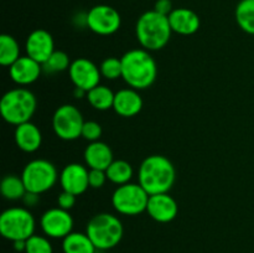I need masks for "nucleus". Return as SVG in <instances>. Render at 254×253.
Segmentation results:
<instances>
[{
	"instance_id": "c9c22d12",
	"label": "nucleus",
	"mask_w": 254,
	"mask_h": 253,
	"mask_svg": "<svg viewBox=\"0 0 254 253\" xmlns=\"http://www.w3.org/2000/svg\"><path fill=\"white\" fill-rule=\"evenodd\" d=\"M87 93H88V92L84 91V89L78 88V87H74L73 96L76 97V98H83V97H87Z\"/></svg>"
},
{
	"instance_id": "f3484780",
	"label": "nucleus",
	"mask_w": 254,
	"mask_h": 253,
	"mask_svg": "<svg viewBox=\"0 0 254 253\" xmlns=\"http://www.w3.org/2000/svg\"><path fill=\"white\" fill-rule=\"evenodd\" d=\"M168 17L171 30L175 34L189 36L197 32L200 29V17L193 10L188 9V7L174 9Z\"/></svg>"
},
{
	"instance_id": "72a5a7b5",
	"label": "nucleus",
	"mask_w": 254,
	"mask_h": 253,
	"mask_svg": "<svg viewBox=\"0 0 254 253\" xmlns=\"http://www.w3.org/2000/svg\"><path fill=\"white\" fill-rule=\"evenodd\" d=\"M21 201L24 202V205L26 206V207H35V206L40 202V195L39 193L27 191V192L25 193L24 197H22Z\"/></svg>"
},
{
	"instance_id": "f03ea898",
	"label": "nucleus",
	"mask_w": 254,
	"mask_h": 253,
	"mask_svg": "<svg viewBox=\"0 0 254 253\" xmlns=\"http://www.w3.org/2000/svg\"><path fill=\"white\" fill-rule=\"evenodd\" d=\"M175 179V166L164 155L146 156L139 166L138 181L149 195L169 192Z\"/></svg>"
},
{
	"instance_id": "9d476101",
	"label": "nucleus",
	"mask_w": 254,
	"mask_h": 253,
	"mask_svg": "<svg viewBox=\"0 0 254 253\" xmlns=\"http://www.w3.org/2000/svg\"><path fill=\"white\" fill-rule=\"evenodd\" d=\"M121 25V14L109 5H96L86 14V26L101 36L116 34Z\"/></svg>"
},
{
	"instance_id": "a878e982",
	"label": "nucleus",
	"mask_w": 254,
	"mask_h": 253,
	"mask_svg": "<svg viewBox=\"0 0 254 253\" xmlns=\"http://www.w3.org/2000/svg\"><path fill=\"white\" fill-rule=\"evenodd\" d=\"M19 42L11 35L4 34L0 36V63L10 67L16 60L20 59Z\"/></svg>"
},
{
	"instance_id": "2f4dec72",
	"label": "nucleus",
	"mask_w": 254,
	"mask_h": 253,
	"mask_svg": "<svg viewBox=\"0 0 254 253\" xmlns=\"http://www.w3.org/2000/svg\"><path fill=\"white\" fill-rule=\"evenodd\" d=\"M76 197L77 196L73 195V193L62 190V192L57 197V205H59V207L64 208V210L69 211L76 205Z\"/></svg>"
},
{
	"instance_id": "b1692460",
	"label": "nucleus",
	"mask_w": 254,
	"mask_h": 253,
	"mask_svg": "<svg viewBox=\"0 0 254 253\" xmlns=\"http://www.w3.org/2000/svg\"><path fill=\"white\" fill-rule=\"evenodd\" d=\"M107 179L111 183L116 184V185L121 186L124 184L130 183L131 178L134 175L133 166L126 160H114L108 169L106 170Z\"/></svg>"
},
{
	"instance_id": "ddd939ff",
	"label": "nucleus",
	"mask_w": 254,
	"mask_h": 253,
	"mask_svg": "<svg viewBox=\"0 0 254 253\" xmlns=\"http://www.w3.org/2000/svg\"><path fill=\"white\" fill-rule=\"evenodd\" d=\"M26 55L39 63H45L49 57L54 54L55 41L52 35L44 29H37L30 32L25 41Z\"/></svg>"
},
{
	"instance_id": "412c9836",
	"label": "nucleus",
	"mask_w": 254,
	"mask_h": 253,
	"mask_svg": "<svg viewBox=\"0 0 254 253\" xmlns=\"http://www.w3.org/2000/svg\"><path fill=\"white\" fill-rule=\"evenodd\" d=\"M64 253H96L97 248L87 233L71 232L62 241Z\"/></svg>"
},
{
	"instance_id": "5701e85b",
	"label": "nucleus",
	"mask_w": 254,
	"mask_h": 253,
	"mask_svg": "<svg viewBox=\"0 0 254 253\" xmlns=\"http://www.w3.org/2000/svg\"><path fill=\"white\" fill-rule=\"evenodd\" d=\"M0 190H1V195L10 201L22 200L25 193L27 192L21 176L14 175V174H10V175L2 178Z\"/></svg>"
},
{
	"instance_id": "39448f33",
	"label": "nucleus",
	"mask_w": 254,
	"mask_h": 253,
	"mask_svg": "<svg viewBox=\"0 0 254 253\" xmlns=\"http://www.w3.org/2000/svg\"><path fill=\"white\" fill-rule=\"evenodd\" d=\"M86 233L97 250L107 251L119 245L124 235L122 221L112 213H98L88 221Z\"/></svg>"
},
{
	"instance_id": "6ab92c4d",
	"label": "nucleus",
	"mask_w": 254,
	"mask_h": 253,
	"mask_svg": "<svg viewBox=\"0 0 254 253\" xmlns=\"http://www.w3.org/2000/svg\"><path fill=\"white\" fill-rule=\"evenodd\" d=\"M14 138L17 148L25 153H35L42 144L41 130L31 121L17 126L15 128Z\"/></svg>"
},
{
	"instance_id": "bb28decb",
	"label": "nucleus",
	"mask_w": 254,
	"mask_h": 253,
	"mask_svg": "<svg viewBox=\"0 0 254 253\" xmlns=\"http://www.w3.org/2000/svg\"><path fill=\"white\" fill-rule=\"evenodd\" d=\"M72 62L69 61V57L64 51H55L49 57L45 63H42V71L46 73H57V72H64L69 68Z\"/></svg>"
},
{
	"instance_id": "cd10ccee",
	"label": "nucleus",
	"mask_w": 254,
	"mask_h": 253,
	"mask_svg": "<svg viewBox=\"0 0 254 253\" xmlns=\"http://www.w3.org/2000/svg\"><path fill=\"white\" fill-rule=\"evenodd\" d=\"M99 71H101L102 77L109 79V81H114L122 77V60L117 59V57H108V59L103 60L99 66Z\"/></svg>"
},
{
	"instance_id": "6e6552de",
	"label": "nucleus",
	"mask_w": 254,
	"mask_h": 253,
	"mask_svg": "<svg viewBox=\"0 0 254 253\" xmlns=\"http://www.w3.org/2000/svg\"><path fill=\"white\" fill-rule=\"evenodd\" d=\"M21 178L27 191L41 195L54 188L59 179V173L51 161L35 159L25 165Z\"/></svg>"
},
{
	"instance_id": "f257e3e1",
	"label": "nucleus",
	"mask_w": 254,
	"mask_h": 253,
	"mask_svg": "<svg viewBox=\"0 0 254 253\" xmlns=\"http://www.w3.org/2000/svg\"><path fill=\"white\" fill-rule=\"evenodd\" d=\"M122 78L130 88L141 91L151 87L158 76V66L145 49L129 50L121 57Z\"/></svg>"
},
{
	"instance_id": "7ed1b4c3",
	"label": "nucleus",
	"mask_w": 254,
	"mask_h": 253,
	"mask_svg": "<svg viewBox=\"0 0 254 253\" xmlns=\"http://www.w3.org/2000/svg\"><path fill=\"white\" fill-rule=\"evenodd\" d=\"M171 30L169 17L159 14L155 10H149L139 16L135 25L136 40L141 47L148 51H159L170 41Z\"/></svg>"
},
{
	"instance_id": "20e7f679",
	"label": "nucleus",
	"mask_w": 254,
	"mask_h": 253,
	"mask_svg": "<svg viewBox=\"0 0 254 253\" xmlns=\"http://www.w3.org/2000/svg\"><path fill=\"white\" fill-rule=\"evenodd\" d=\"M37 101L30 89L19 87L7 91L0 102V113L4 121L11 126H20L31 121L36 111Z\"/></svg>"
},
{
	"instance_id": "423d86ee",
	"label": "nucleus",
	"mask_w": 254,
	"mask_h": 253,
	"mask_svg": "<svg viewBox=\"0 0 254 253\" xmlns=\"http://www.w3.org/2000/svg\"><path fill=\"white\" fill-rule=\"evenodd\" d=\"M35 217L26 207H10L0 216V233L4 238L26 241L35 235Z\"/></svg>"
},
{
	"instance_id": "4be33fe9",
	"label": "nucleus",
	"mask_w": 254,
	"mask_h": 253,
	"mask_svg": "<svg viewBox=\"0 0 254 253\" xmlns=\"http://www.w3.org/2000/svg\"><path fill=\"white\" fill-rule=\"evenodd\" d=\"M116 93L109 87L98 84L87 93V101L97 111H108L113 108Z\"/></svg>"
},
{
	"instance_id": "2eb2a0df",
	"label": "nucleus",
	"mask_w": 254,
	"mask_h": 253,
	"mask_svg": "<svg viewBox=\"0 0 254 253\" xmlns=\"http://www.w3.org/2000/svg\"><path fill=\"white\" fill-rule=\"evenodd\" d=\"M146 212L159 223H168L175 220L179 212L178 202L169 192L150 195L146 206Z\"/></svg>"
},
{
	"instance_id": "473e14b6",
	"label": "nucleus",
	"mask_w": 254,
	"mask_h": 253,
	"mask_svg": "<svg viewBox=\"0 0 254 253\" xmlns=\"http://www.w3.org/2000/svg\"><path fill=\"white\" fill-rule=\"evenodd\" d=\"M154 10L158 11L159 14H163L165 16H169L170 12L173 11V4L171 0H156L155 5H154Z\"/></svg>"
},
{
	"instance_id": "4468645a",
	"label": "nucleus",
	"mask_w": 254,
	"mask_h": 253,
	"mask_svg": "<svg viewBox=\"0 0 254 253\" xmlns=\"http://www.w3.org/2000/svg\"><path fill=\"white\" fill-rule=\"evenodd\" d=\"M89 169L78 163L67 164L60 174V184L62 190L68 191L73 195L79 196L89 188Z\"/></svg>"
},
{
	"instance_id": "7c9ffc66",
	"label": "nucleus",
	"mask_w": 254,
	"mask_h": 253,
	"mask_svg": "<svg viewBox=\"0 0 254 253\" xmlns=\"http://www.w3.org/2000/svg\"><path fill=\"white\" fill-rule=\"evenodd\" d=\"M107 179L106 170H98V169H89V175H88V181H89V188L92 189H101L102 186H104Z\"/></svg>"
},
{
	"instance_id": "393cba45",
	"label": "nucleus",
	"mask_w": 254,
	"mask_h": 253,
	"mask_svg": "<svg viewBox=\"0 0 254 253\" xmlns=\"http://www.w3.org/2000/svg\"><path fill=\"white\" fill-rule=\"evenodd\" d=\"M235 16L243 31L254 35V0H241L236 6Z\"/></svg>"
},
{
	"instance_id": "f704fd0d",
	"label": "nucleus",
	"mask_w": 254,
	"mask_h": 253,
	"mask_svg": "<svg viewBox=\"0 0 254 253\" xmlns=\"http://www.w3.org/2000/svg\"><path fill=\"white\" fill-rule=\"evenodd\" d=\"M14 245V250L16 252H25V248H26V241H15L12 242Z\"/></svg>"
},
{
	"instance_id": "1a4fd4ad",
	"label": "nucleus",
	"mask_w": 254,
	"mask_h": 253,
	"mask_svg": "<svg viewBox=\"0 0 254 253\" xmlns=\"http://www.w3.org/2000/svg\"><path fill=\"white\" fill-rule=\"evenodd\" d=\"M84 119L77 107L64 104L55 111L52 117V128L55 134L62 140H76L82 135Z\"/></svg>"
},
{
	"instance_id": "f8f14e48",
	"label": "nucleus",
	"mask_w": 254,
	"mask_h": 253,
	"mask_svg": "<svg viewBox=\"0 0 254 253\" xmlns=\"http://www.w3.org/2000/svg\"><path fill=\"white\" fill-rule=\"evenodd\" d=\"M68 73L74 87H78L87 92L101 84L99 82H101L102 74L99 67L93 61L84 57H79L72 61Z\"/></svg>"
},
{
	"instance_id": "dca6fc26",
	"label": "nucleus",
	"mask_w": 254,
	"mask_h": 253,
	"mask_svg": "<svg viewBox=\"0 0 254 253\" xmlns=\"http://www.w3.org/2000/svg\"><path fill=\"white\" fill-rule=\"evenodd\" d=\"M42 72V64L34 59L21 56L9 67L10 78L19 86H29L40 78Z\"/></svg>"
},
{
	"instance_id": "aec40b11",
	"label": "nucleus",
	"mask_w": 254,
	"mask_h": 253,
	"mask_svg": "<svg viewBox=\"0 0 254 253\" xmlns=\"http://www.w3.org/2000/svg\"><path fill=\"white\" fill-rule=\"evenodd\" d=\"M84 161L89 169L107 170L108 166L114 161L113 151L103 141H93L84 149Z\"/></svg>"
},
{
	"instance_id": "c85d7f7f",
	"label": "nucleus",
	"mask_w": 254,
	"mask_h": 253,
	"mask_svg": "<svg viewBox=\"0 0 254 253\" xmlns=\"http://www.w3.org/2000/svg\"><path fill=\"white\" fill-rule=\"evenodd\" d=\"M25 253H54V248L49 238L34 235L26 240Z\"/></svg>"
},
{
	"instance_id": "9b49d317",
	"label": "nucleus",
	"mask_w": 254,
	"mask_h": 253,
	"mask_svg": "<svg viewBox=\"0 0 254 253\" xmlns=\"http://www.w3.org/2000/svg\"><path fill=\"white\" fill-rule=\"evenodd\" d=\"M73 217L67 210L54 207L45 211L40 220L42 232L49 238H62L73 232Z\"/></svg>"
},
{
	"instance_id": "0eeeda50",
	"label": "nucleus",
	"mask_w": 254,
	"mask_h": 253,
	"mask_svg": "<svg viewBox=\"0 0 254 253\" xmlns=\"http://www.w3.org/2000/svg\"><path fill=\"white\" fill-rule=\"evenodd\" d=\"M150 195L140 184L128 183L118 186L112 195L114 210L124 216H136L145 212Z\"/></svg>"
},
{
	"instance_id": "c756f323",
	"label": "nucleus",
	"mask_w": 254,
	"mask_h": 253,
	"mask_svg": "<svg viewBox=\"0 0 254 253\" xmlns=\"http://www.w3.org/2000/svg\"><path fill=\"white\" fill-rule=\"evenodd\" d=\"M82 138L86 139L89 143L98 141L102 136V126L101 124L94 121L84 122L83 128H82Z\"/></svg>"
},
{
	"instance_id": "a211bd4d",
	"label": "nucleus",
	"mask_w": 254,
	"mask_h": 253,
	"mask_svg": "<svg viewBox=\"0 0 254 253\" xmlns=\"http://www.w3.org/2000/svg\"><path fill=\"white\" fill-rule=\"evenodd\" d=\"M113 109L118 116L124 118L135 117L143 109V98L134 88H123L114 97Z\"/></svg>"
}]
</instances>
